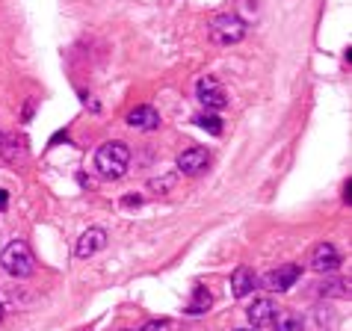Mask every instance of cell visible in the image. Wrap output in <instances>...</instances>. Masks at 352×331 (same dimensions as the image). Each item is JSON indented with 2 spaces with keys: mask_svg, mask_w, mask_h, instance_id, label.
Returning <instances> with one entry per match:
<instances>
[{
  "mask_svg": "<svg viewBox=\"0 0 352 331\" xmlns=\"http://www.w3.org/2000/svg\"><path fill=\"white\" fill-rule=\"evenodd\" d=\"M208 166H210V154L204 148H199V145H192V148L178 154V172L181 174H190V178H195V174H201Z\"/></svg>",
  "mask_w": 352,
  "mask_h": 331,
  "instance_id": "cell-6",
  "label": "cell"
},
{
  "mask_svg": "<svg viewBox=\"0 0 352 331\" xmlns=\"http://www.w3.org/2000/svg\"><path fill=\"white\" fill-rule=\"evenodd\" d=\"M169 328H172V323H169V319H151V323L145 326L142 331H169Z\"/></svg>",
  "mask_w": 352,
  "mask_h": 331,
  "instance_id": "cell-16",
  "label": "cell"
},
{
  "mask_svg": "<svg viewBox=\"0 0 352 331\" xmlns=\"http://www.w3.org/2000/svg\"><path fill=\"white\" fill-rule=\"evenodd\" d=\"M0 264H3V269L12 278H30L33 269H36L33 251H30V246H27L24 240L9 242V246L3 249V255H0Z\"/></svg>",
  "mask_w": 352,
  "mask_h": 331,
  "instance_id": "cell-2",
  "label": "cell"
},
{
  "mask_svg": "<svg viewBox=\"0 0 352 331\" xmlns=\"http://www.w3.org/2000/svg\"><path fill=\"white\" fill-rule=\"evenodd\" d=\"M210 305H213L210 290L204 287V284H195L192 299H190V305H187V314L190 317H199V314H204V310H210Z\"/></svg>",
  "mask_w": 352,
  "mask_h": 331,
  "instance_id": "cell-12",
  "label": "cell"
},
{
  "mask_svg": "<svg viewBox=\"0 0 352 331\" xmlns=\"http://www.w3.org/2000/svg\"><path fill=\"white\" fill-rule=\"evenodd\" d=\"M131 166V148L124 142H104L95 151V172L107 181H119Z\"/></svg>",
  "mask_w": 352,
  "mask_h": 331,
  "instance_id": "cell-1",
  "label": "cell"
},
{
  "mask_svg": "<svg viewBox=\"0 0 352 331\" xmlns=\"http://www.w3.org/2000/svg\"><path fill=\"white\" fill-rule=\"evenodd\" d=\"M195 122H199L204 130H210L213 136H219V133H222V122L217 119V115H199V119H195Z\"/></svg>",
  "mask_w": 352,
  "mask_h": 331,
  "instance_id": "cell-15",
  "label": "cell"
},
{
  "mask_svg": "<svg viewBox=\"0 0 352 331\" xmlns=\"http://www.w3.org/2000/svg\"><path fill=\"white\" fill-rule=\"evenodd\" d=\"M104 246H107V231L104 228H89V231H83L80 242H77V258L86 260V258L98 255Z\"/></svg>",
  "mask_w": 352,
  "mask_h": 331,
  "instance_id": "cell-11",
  "label": "cell"
},
{
  "mask_svg": "<svg viewBox=\"0 0 352 331\" xmlns=\"http://www.w3.org/2000/svg\"><path fill=\"white\" fill-rule=\"evenodd\" d=\"M128 124L133 130H145V133H151V130H157L160 128V113L154 110V106L148 104H142V106H136V110L128 113Z\"/></svg>",
  "mask_w": 352,
  "mask_h": 331,
  "instance_id": "cell-9",
  "label": "cell"
},
{
  "mask_svg": "<svg viewBox=\"0 0 352 331\" xmlns=\"http://www.w3.org/2000/svg\"><path fill=\"white\" fill-rule=\"evenodd\" d=\"M195 98H199L208 110H222L225 104H228V95H225V86L217 80V77H199V83H195Z\"/></svg>",
  "mask_w": 352,
  "mask_h": 331,
  "instance_id": "cell-4",
  "label": "cell"
},
{
  "mask_svg": "<svg viewBox=\"0 0 352 331\" xmlns=\"http://www.w3.org/2000/svg\"><path fill=\"white\" fill-rule=\"evenodd\" d=\"M320 293H322V296H340V299H344V296L349 293V287H346L344 278H329V281H322Z\"/></svg>",
  "mask_w": 352,
  "mask_h": 331,
  "instance_id": "cell-14",
  "label": "cell"
},
{
  "mask_svg": "<svg viewBox=\"0 0 352 331\" xmlns=\"http://www.w3.org/2000/svg\"><path fill=\"white\" fill-rule=\"evenodd\" d=\"M246 36V21L234 12H219L210 18V38L217 45H237Z\"/></svg>",
  "mask_w": 352,
  "mask_h": 331,
  "instance_id": "cell-3",
  "label": "cell"
},
{
  "mask_svg": "<svg viewBox=\"0 0 352 331\" xmlns=\"http://www.w3.org/2000/svg\"><path fill=\"white\" fill-rule=\"evenodd\" d=\"M276 301H272L270 296H255V301L249 305V323L255 326V328H263V326H270L272 323V317H276Z\"/></svg>",
  "mask_w": 352,
  "mask_h": 331,
  "instance_id": "cell-8",
  "label": "cell"
},
{
  "mask_svg": "<svg viewBox=\"0 0 352 331\" xmlns=\"http://www.w3.org/2000/svg\"><path fill=\"white\" fill-rule=\"evenodd\" d=\"M255 287H258L255 269H249V266H237V269H234V275H231V293L234 296L246 299V296L255 293Z\"/></svg>",
  "mask_w": 352,
  "mask_h": 331,
  "instance_id": "cell-10",
  "label": "cell"
},
{
  "mask_svg": "<svg viewBox=\"0 0 352 331\" xmlns=\"http://www.w3.org/2000/svg\"><path fill=\"white\" fill-rule=\"evenodd\" d=\"M0 319H3V305H0Z\"/></svg>",
  "mask_w": 352,
  "mask_h": 331,
  "instance_id": "cell-19",
  "label": "cell"
},
{
  "mask_svg": "<svg viewBox=\"0 0 352 331\" xmlns=\"http://www.w3.org/2000/svg\"><path fill=\"white\" fill-rule=\"evenodd\" d=\"M122 331H133V328H122Z\"/></svg>",
  "mask_w": 352,
  "mask_h": 331,
  "instance_id": "cell-20",
  "label": "cell"
},
{
  "mask_svg": "<svg viewBox=\"0 0 352 331\" xmlns=\"http://www.w3.org/2000/svg\"><path fill=\"white\" fill-rule=\"evenodd\" d=\"M299 275H302V269L296 264H285L278 269H270L267 275H263V287L272 290V293H285V290H290L296 284Z\"/></svg>",
  "mask_w": 352,
  "mask_h": 331,
  "instance_id": "cell-5",
  "label": "cell"
},
{
  "mask_svg": "<svg viewBox=\"0 0 352 331\" xmlns=\"http://www.w3.org/2000/svg\"><path fill=\"white\" fill-rule=\"evenodd\" d=\"M6 201H9V196H6V190H0V210L6 207Z\"/></svg>",
  "mask_w": 352,
  "mask_h": 331,
  "instance_id": "cell-17",
  "label": "cell"
},
{
  "mask_svg": "<svg viewBox=\"0 0 352 331\" xmlns=\"http://www.w3.org/2000/svg\"><path fill=\"white\" fill-rule=\"evenodd\" d=\"M234 331H255V328H234Z\"/></svg>",
  "mask_w": 352,
  "mask_h": 331,
  "instance_id": "cell-18",
  "label": "cell"
},
{
  "mask_svg": "<svg viewBox=\"0 0 352 331\" xmlns=\"http://www.w3.org/2000/svg\"><path fill=\"white\" fill-rule=\"evenodd\" d=\"M270 326H276V331H302V317L293 310H276Z\"/></svg>",
  "mask_w": 352,
  "mask_h": 331,
  "instance_id": "cell-13",
  "label": "cell"
},
{
  "mask_svg": "<svg viewBox=\"0 0 352 331\" xmlns=\"http://www.w3.org/2000/svg\"><path fill=\"white\" fill-rule=\"evenodd\" d=\"M340 251L331 246V242H320V246H314V251H311V269L314 272H335L340 266Z\"/></svg>",
  "mask_w": 352,
  "mask_h": 331,
  "instance_id": "cell-7",
  "label": "cell"
}]
</instances>
